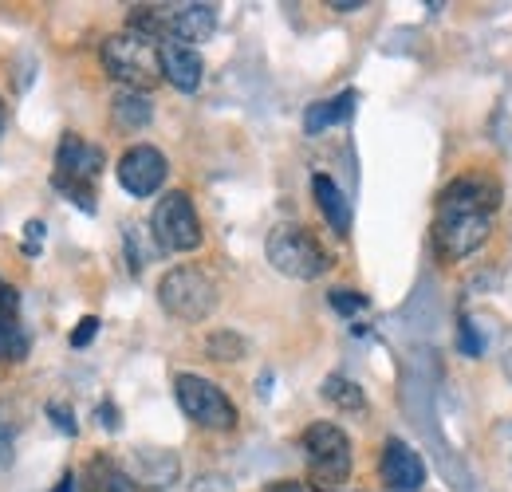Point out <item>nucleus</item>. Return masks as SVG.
I'll return each mask as SVG.
<instances>
[{
	"label": "nucleus",
	"mask_w": 512,
	"mask_h": 492,
	"mask_svg": "<svg viewBox=\"0 0 512 492\" xmlns=\"http://www.w3.org/2000/svg\"><path fill=\"white\" fill-rule=\"evenodd\" d=\"M501 209V189L497 182L469 174L442 189L438 213H434V245L446 260H465L489 241L493 217Z\"/></svg>",
	"instance_id": "obj_1"
},
{
	"label": "nucleus",
	"mask_w": 512,
	"mask_h": 492,
	"mask_svg": "<svg viewBox=\"0 0 512 492\" xmlns=\"http://www.w3.org/2000/svg\"><path fill=\"white\" fill-rule=\"evenodd\" d=\"M48 414H52V422H56V430L67 433V437H75V430H79V426H75V418L67 414V410H64V406H60V402H52V406H48Z\"/></svg>",
	"instance_id": "obj_25"
},
{
	"label": "nucleus",
	"mask_w": 512,
	"mask_h": 492,
	"mask_svg": "<svg viewBox=\"0 0 512 492\" xmlns=\"http://www.w3.org/2000/svg\"><path fill=\"white\" fill-rule=\"evenodd\" d=\"M158 60H162V79L178 91L193 95L205 79V63H201V52L190 48V44H178V40H162L158 44Z\"/></svg>",
	"instance_id": "obj_11"
},
{
	"label": "nucleus",
	"mask_w": 512,
	"mask_h": 492,
	"mask_svg": "<svg viewBox=\"0 0 512 492\" xmlns=\"http://www.w3.org/2000/svg\"><path fill=\"white\" fill-rule=\"evenodd\" d=\"M115 174H119V185L127 189L130 197H150V193L162 189L166 174H170V166H166V154H162L158 146L138 142V146H130L127 154L119 158Z\"/></svg>",
	"instance_id": "obj_9"
},
{
	"label": "nucleus",
	"mask_w": 512,
	"mask_h": 492,
	"mask_svg": "<svg viewBox=\"0 0 512 492\" xmlns=\"http://www.w3.org/2000/svg\"><path fill=\"white\" fill-rule=\"evenodd\" d=\"M28 355V335L20 331L16 315L0 311V363H20Z\"/></svg>",
	"instance_id": "obj_19"
},
{
	"label": "nucleus",
	"mask_w": 512,
	"mask_h": 492,
	"mask_svg": "<svg viewBox=\"0 0 512 492\" xmlns=\"http://www.w3.org/2000/svg\"><path fill=\"white\" fill-rule=\"evenodd\" d=\"M174 398H178L182 414L190 418L193 426H201V430L225 433L237 426V406H233V398H229L217 382H209V378H201V374H178V378H174Z\"/></svg>",
	"instance_id": "obj_6"
},
{
	"label": "nucleus",
	"mask_w": 512,
	"mask_h": 492,
	"mask_svg": "<svg viewBox=\"0 0 512 492\" xmlns=\"http://www.w3.org/2000/svg\"><path fill=\"white\" fill-rule=\"evenodd\" d=\"M379 469H383V481L394 492H418L426 485V461H422L418 449H414L410 441H402V437H390V441H386Z\"/></svg>",
	"instance_id": "obj_10"
},
{
	"label": "nucleus",
	"mask_w": 512,
	"mask_h": 492,
	"mask_svg": "<svg viewBox=\"0 0 512 492\" xmlns=\"http://www.w3.org/2000/svg\"><path fill=\"white\" fill-rule=\"evenodd\" d=\"M205 355L217 359V363H241V359L249 355V343H245V335H237V331H213V335L205 339Z\"/></svg>",
	"instance_id": "obj_18"
},
{
	"label": "nucleus",
	"mask_w": 512,
	"mask_h": 492,
	"mask_svg": "<svg viewBox=\"0 0 512 492\" xmlns=\"http://www.w3.org/2000/svg\"><path fill=\"white\" fill-rule=\"evenodd\" d=\"M99 60H103V71H107L115 83H123L127 91H142V95H146V91L162 79L158 40H150V36H142V32H134V28L107 36Z\"/></svg>",
	"instance_id": "obj_2"
},
{
	"label": "nucleus",
	"mask_w": 512,
	"mask_h": 492,
	"mask_svg": "<svg viewBox=\"0 0 512 492\" xmlns=\"http://www.w3.org/2000/svg\"><path fill=\"white\" fill-rule=\"evenodd\" d=\"M103 150L83 142L79 134H64L60 150H56V174L52 182L64 193L71 205H79L83 213H95V178L103 174Z\"/></svg>",
	"instance_id": "obj_3"
},
{
	"label": "nucleus",
	"mask_w": 512,
	"mask_h": 492,
	"mask_svg": "<svg viewBox=\"0 0 512 492\" xmlns=\"http://www.w3.org/2000/svg\"><path fill=\"white\" fill-rule=\"evenodd\" d=\"M312 193H316V205H320V213L327 217V225H331L339 237H347V233H351V205H347L343 189L331 182L327 174H316V178H312Z\"/></svg>",
	"instance_id": "obj_13"
},
{
	"label": "nucleus",
	"mask_w": 512,
	"mask_h": 492,
	"mask_svg": "<svg viewBox=\"0 0 512 492\" xmlns=\"http://www.w3.org/2000/svg\"><path fill=\"white\" fill-rule=\"evenodd\" d=\"M111 115H115V126L119 130H142V126H150L154 119V103H150V95H142V91H119L115 95V103H111Z\"/></svg>",
	"instance_id": "obj_15"
},
{
	"label": "nucleus",
	"mask_w": 512,
	"mask_h": 492,
	"mask_svg": "<svg viewBox=\"0 0 512 492\" xmlns=\"http://www.w3.org/2000/svg\"><path fill=\"white\" fill-rule=\"evenodd\" d=\"M87 492H130V481L115 461L95 457V461L87 465Z\"/></svg>",
	"instance_id": "obj_17"
},
{
	"label": "nucleus",
	"mask_w": 512,
	"mask_h": 492,
	"mask_svg": "<svg viewBox=\"0 0 512 492\" xmlns=\"http://www.w3.org/2000/svg\"><path fill=\"white\" fill-rule=\"evenodd\" d=\"M264 256L288 280H320L327 272V264H331L320 241L300 225H276L268 233V241H264Z\"/></svg>",
	"instance_id": "obj_5"
},
{
	"label": "nucleus",
	"mask_w": 512,
	"mask_h": 492,
	"mask_svg": "<svg viewBox=\"0 0 512 492\" xmlns=\"http://www.w3.org/2000/svg\"><path fill=\"white\" fill-rule=\"evenodd\" d=\"M8 457H12V422L0 410V461H8Z\"/></svg>",
	"instance_id": "obj_26"
},
{
	"label": "nucleus",
	"mask_w": 512,
	"mask_h": 492,
	"mask_svg": "<svg viewBox=\"0 0 512 492\" xmlns=\"http://www.w3.org/2000/svg\"><path fill=\"white\" fill-rule=\"evenodd\" d=\"M0 123H4V107H0Z\"/></svg>",
	"instance_id": "obj_30"
},
{
	"label": "nucleus",
	"mask_w": 512,
	"mask_h": 492,
	"mask_svg": "<svg viewBox=\"0 0 512 492\" xmlns=\"http://www.w3.org/2000/svg\"><path fill=\"white\" fill-rule=\"evenodd\" d=\"M323 402H331L335 410H347V414H359V410H367V394H363V386H355L351 378H343V374H327L320 386Z\"/></svg>",
	"instance_id": "obj_16"
},
{
	"label": "nucleus",
	"mask_w": 512,
	"mask_h": 492,
	"mask_svg": "<svg viewBox=\"0 0 512 492\" xmlns=\"http://www.w3.org/2000/svg\"><path fill=\"white\" fill-rule=\"evenodd\" d=\"M505 374H509V382H512V347H509V355H505Z\"/></svg>",
	"instance_id": "obj_29"
},
{
	"label": "nucleus",
	"mask_w": 512,
	"mask_h": 492,
	"mask_svg": "<svg viewBox=\"0 0 512 492\" xmlns=\"http://www.w3.org/2000/svg\"><path fill=\"white\" fill-rule=\"evenodd\" d=\"M99 426H103V430H119V410H115V402H103V406H99Z\"/></svg>",
	"instance_id": "obj_27"
},
{
	"label": "nucleus",
	"mask_w": 512,
	"mask_h": 492,
	"mask_svg": "<svg viewBox=\"0 0 512 492\" xmlns=\"http://www.w3.org/2000/svg\"><path fill=\"white\" fill-rule=\"evenodd\" d=\"M300 445H304V461L320 485H343L351 477V437L339 426L316 422L304 430Z\"/></svg>",
	"instance_id": "obj_7"
},
{
	"label": "nucleus",
	"mask_w": 512,
	"mask_h": 492,
	"mask_svg": "<svg viewBox=\"0 0 512 492\" xmlns=\"http://www.w3.org/2000/svg\"><path fill=\"white\" fill-rule=\"evenodd\" d=\"M127 481L146 485V489H166L178 481V457L166 449H134L127 457Z\"/></svg>",
	"instance_id": "obj_12"
},
{
	"label": "nucleus",
	"mask_w": 512,
	"mask_h": 492,
	"mask_svg": "<svg viewBox=\"0 0 512 492\" xmlns=\"http://www.w3.org/2000/svg\"><path fill=\"white\" fill-rule=\"evenodd\" d=\"M158 304L166 315H174L182 323H201L217 308V284L209 272H201L193 264H178L158 280Z\"/></svg>",
	"instance_id": "obj_4"
},
{
	"label": "nucleus",
	"mask_w": 512,
	"mask_h": 492,
	"mask_svg": "<svg viewBox=\"0 0 512 492\" xmlns=\"http://www.w3.org/2000/svg\"><path fill=\"white\" fill-rule=\"evenodd\" d=\"M150 233H154V241H158L162 252H193V248L201 245V221H197V209H193L190 193L170 189L154 205Z\"/></svg>",
	"instance_id": "obj_8"
},
{
	"label": "nucleus",
	"mask_w": 512,
	"mask_h": 492,
	"mask_svg": "<svg viewBox=\"0 0 512 492\" xmlns=\"http://www.w3.org/2000/svg\"><path fill=\"white\" fill-rule=\"evenodd\" d=\"M327 8H335V12H359V8H363V0H331Z\"/></svg>",
	"instance_id": "obj_28"
},
{
	"label": "nucleus",
	"mask_w": 512,
	"mask_h": 492,
	"mask_svg": "<svg viewBox=\"0 0 512 492\" xmlns=\"http://www.w3.org/2000/svg\"><path fill=\"white\" fill-rule=\"evenodd\" d=\"M95 335H99V319H95V315H87V319H79V327L71 331V347H87Z\"/></svg>",
	"instance_id": "obj_23"
},
{
	"label": "nucleus",
	"mask_w": 512,
	"mask_h": 492,
	"mask_svg": "<svg viewBox=\"0 0 512 492\" xmlns=\"http://www.w3.org/2000/svg\"><path fill=\"white\" fill-rule=\"evenodd\" d=\"M142 233H138V225H127V233H123V241H127V256H130V272L138 276L142 268H146V260H150V252L142 248V241H138Z\"/></svg>",
	"instance_id": "obj_22"
},
{
	"label": "nucleus",
	"mask_w": 512,
	"mask_h": 492,
	"mask_svg": "<svg viewBox=\"0 0 512 492\" xmlns=\"http://www.w3.org/2000/svg\"><path fill=\"white\" fill-rule=\"evenodd\" d=\"M355 91H339V95H331V99H320V103H312L308 107V115H304V130L308 134H323L327 126L343 123V119H351V111H355Z\"/></svg>",
	"instance_id": "obj_14"
},
{
	"label": "nucleus",
	"mask_w": 512,
	"mask_h": 492,
	"mask_svg": "<svg viewBox=\"0 0 512 492\" xmlns=\"http://www.w3.org/2000/svg\"><path fill=\"white\" fill-rule=\"evenodd\" d=\"M44 233H48V229H44V221H28V225H24V252H28V256H36V252H40Z\"/></svg>",
	"instance_id": "obj_24"
},
{
	"label": "nucleus",
	"mask_w": 512,
	"mask_h": 492,
	"mask_svg": "<svg viewBox=\"0 0 512 492\" xmlns=\"http://www.w3.org/2000/svg\"><path fill=\"white\" fill-rule=\"evenodd\" d=\"M457 347H461V355H469V359H481V355H485V335L477 331V319H461Z\"/></svg>",
	"instance_id": "obj_21"
},
{
	"label": "nucleus",
	"mask_w": 512,
	"mask_h": 492,
	"mask_svg": "<svg viewBox=\"0 0 512 492\" xmlns=\"http://www.w3.org/2000/svg\"><path fill=\"white\" fill-rule=\"evenodd\" d=\"M327 304L339 311V315H359V311L371 308V300H367L363 292H351V288H335V292H327Z\"/></svg>",
	"instance_id": "obj_20"
}]
</instances>
